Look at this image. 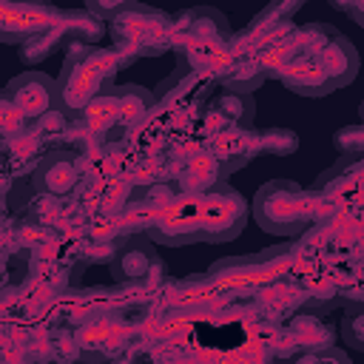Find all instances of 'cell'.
Wrapping results in <instances>:
<instances>
[{
	"instance_id": "obj_16",
	"label": "cell",
	"mask_w": 364,
	"mask_h": 364,
	"mask_svg": "<svg viewBox=\"0 0 364 364\" xmlns=\"http://www.w3.org/2000/svg\"><path fill=\"white\" fill-rule=\"evenodd\" d=\"M296 364H350V358L338 350V347H330V344H324V347H318V350H310V353H304Z\"/></svg>"
},
{
	"instance_id": "obj_14",
	"label": "cell",
	"mask_w": 364,
	"mask_h": 364,
	"mask_svg": "<svg viewBox=\"0 0 364 364\" xmlns=\"http://www.w3.org/2000/svg\"><path fill=\"white\" fill-rule=\"evenodd\" d=\"M333 142H336V148H338L347 159H358V156H361V148H364V128H361V125L338 128Z\"/></svg>"
},
{
	"instance_id": "obj_6",
	"label": "cell",
	"mask_w": 364,
	"mask_h": 364,
	"mask_svg": "<svg viewBox=\"0 0 364 364\" xmlns=\"http://www.w3.org/2000/svg\"><path fill=\"white\" fill-rule=\"evenodd\" d=\"M247 222V202L228 182L205 191V242H228L242 233Z\"/></svg>"
},
{
	"instance_id": "obj_4",
	"label": "cell",
	"mask_w": 364,
	"mask_h": 364,
	"mask_svg": "<svg viewBox=\"0 0 364 364\" xmlns=\"http://www.w3.org/2000/svg\"><path fill=\"white\" fill-rule=\"evenodd\" d=\"M168 17L154 11V9H145V6H134V3H125V9L111 17V34L117 40V48L114 51H122V48H131L134 54H145V46H151L148 51L151 54H159L171 46V34H168Z\"/></svg>"
},
{
	"instance_id": "obj_8",
	"label": "cell",
	"mask_w": 364,
	"mask_h": 364,
	"mask_svg": "<svg viewBox=\"0 0 364 364\" xmlns=\"http://www.w3.org/2000/svg\"><path fill=\"white\" fill-rule=\"evenodd\" d=\"M210 154L222 165V171L230 173V171L242 168L245 162H250L253 156L262 154V148H259V131H250V128H228V131H222L213 139Z\"/></svg>"
},
{
	"instance_id": "obj_7",
	"label": "cell",
	"mask_w": 364,
	"mask_h": 364,
	"mask_svg": "<svg viewBox=\"0 0 364 364\" xmlns=\"http://www.w3.org/2000/svg\"><path fill=\"white\" fill-rule=\"evenodd\" d=\"M14 108L17 114L28 122V119H43L54 111H60V97H57V80L48 77L46 71H23L20 77H14L3 91H0Z\"/></svg>"
},
{
	"instance_id": "obj_11",
	"label": "cell",
	"mask_w": 364,
	"mask_h": 364,
	"mask_svg": "<svg viewBox=\"0 0 364 364\" xmlns=\"http://www.w3.org/2000/svg\"><path fill=\"white\" fill-rule=\"evenodd\" d=\"M114 100H117V119H125V122L142 119L154 105V97L142 85H122L114 91Z\"/></svg>"
},
{
	"instance_id": "obj_17",
	"label": "cell",
	"mask_w": 364,
	"mask_h": 364,
	"mask_svg": "<svg viewBox=\"0 0 364 364\" xmlns=\"http://www.w3.org/2000/svg\"><path fill=\"white\" fill-rule=\"evenodd\" d=\"M358 324H361V307H353V310L341 318V336H344V341H347L350 347H355V350L364 347V338H361Z\"/></svg>"
},
{
	"instance_id": "obj_9",
	"label": "cell",
	"mask_w": 364,
	"mask_h": 364,
	"mask_svg": "<svg viewBox=\"0 0 364 364\" xmlns=\"http://www.w3.org/2000/svg\"><path fill=\"white\" fill-rule=\"evenodd\" d=\"M37 185L48 193H68L77 182V165L71 162V156L65 154H54V156H46L40 165H37Z\"/></svg>"
},
{
	"instance_id": "obj_12",
	"label": "cell",
	"mask_w": 364,
	"mask_h": 364,
	"mask_svg": "<svg viewBox=\"0 0 364 364\" xmlns=\"http://www.w3.org/2000/svg\"><path fill=\"white\" fill-rule=\"evenodd\" d=\"M219 108L228 117V128H247L253 122V97L250 94H236L228 91L219 100Z\"/></svg>"
},
{
	"instance_id": "obj_5",
	"label": "cell",
	"mask_w": 364,
	"mask_h": 364,
	"mask_svg": "<svg viewBox=\"0 0 364 364\" xmlns=\"http://www.w3.org/2000/svg\"><path fill=\"white\" fill-rule=\"evenodd\" d=\"M151 236L162 245L205 242V193H182L165 205L151 225Z\"/></svg>"
},
{
	"instance_id": "obj_15",
	"label": "cell",
	"mask_w": 364,
	"mask_h": 364,
	"mask_svg": "<svg viewBox=\"0 0 364 364\" xmlns=\"http://www.w3.org/2000/svg\"><path fill=\"white\" fill-rule=\"evenodd\" d=\"M26 119L17 114V108L0 94V136H23Z\"/></svg>"
},
{
	"instance_id": "obj_1",
	"label": "cell",
	"mask_w": 364,
	"mask_h": 364,
	"mask_svg": "<svg viewBox=\"0 0 364 364\" xmlns=\"http://www.w3.org/2000/svg\"><path fill=\"white\" fill-rule=\"evenodd\" d=\"M355 68L358 54L353 51L350 40L324 23H310L296 34V46L287 51L276 74L290 91L321 97L338 85H347L355 77Z\"/></svg>"
},
{
	"instance_id": "obj_13",
	"label": "cell",
	"mask_w": 364,
	"mask_h": 364,
	"mask_svg": "<svg viewBox=\"0 0 364 364\" xmlns=\"http://www.w3.org/2000/svg\"><path fill=\"white\" fill-rule=\"evenodd\" d=\"M299 145L296 134L293 131H284V128H273V131H259V148L262 154H279V156H287L293 154Z\"/></svg>"
},
{
	"instance_id": "obj_2",
	"label": "cell",
	"mask_w": 364,
	"mask_h": 364,
	"mask_svg": "<svg viewBox=\"0 0 364 364\" xmlns=\"http://www.w3.org/2000/svg\"><path fill=\"white\" fill-rule=\"evenodd\" d=\"M318 193H310L290 179H273L256 191L250 210L262 230L276 236H299L318 216Z\"/></svg>"
},
{
	"instance_id": "obj_18",
	"label": "cell",
	"mask_w": 364,
	"mask_h": 364,
	"mask_svg": "<svg viewBox=\"0 0 364 364\" xmlns=\"http://www.w3.org/2000/svg\"><path fill=\"white\" fill-rule=\"evenodd\" d=\"M0 364H40L37 358H31L28 353H23V350H17V353H11V355H6Z\"/></svg>"
},
{
	"instance_id": "obj_3",
	"label": "cell",
	"mask_w": 364,
	"mask_h": 364,
	"mask_svg": "<svg viewBox=\"0 0 364 364\" xmlns=\"http://www.w3.org/2000/svg\"><path fill=\"white\" fill-rule=\"evenodd\" d=\"M68 57L63 65V74L57 80V97H60V111H85L91 100H97L108 80L117 74L119 60L117 51L100 48V46H82V43H68Z\"/></svg>"
},
{
	"instance_id": "obj_10",
	"label": "cell",
	"mask_w": 364,
	"mask_h": 364,
	"mask_svg": "<svg viewBox=\"0 0 364 364\" xmlns=\"http://www.w3.org/2000/svg\"><path fill=\"white\" fill-rule=\"evenodd\" d=\"M225 176L222 165L213 159V154H199L193 159H188V165L182 168V193H205L210 188L219 185V179Z\"/></svg>"
}]
</instances>
